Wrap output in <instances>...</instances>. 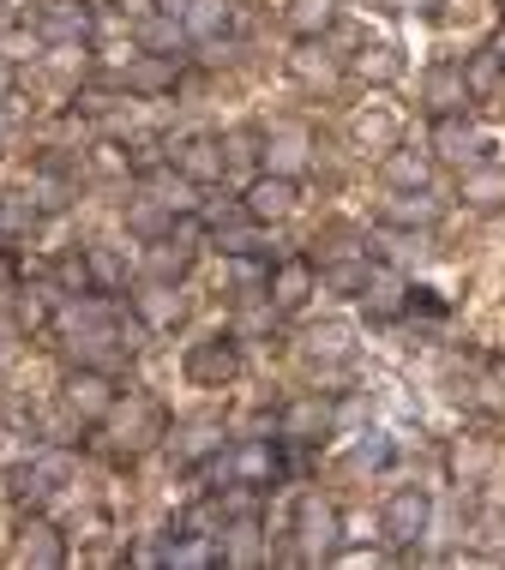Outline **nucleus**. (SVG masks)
I'll return each instance as SVG.
<instances>
[{
	"label": "nucleus",
	"mask_w": 505,
	"mask_h": 570,
	"mask_svg": "<svg viewBox=\"0 0 505 570\" xmlns=\"http://www.w3.org/2000/svg\"><path fill=\"white\" fill-rule=\"evenodd\" d=\"M421 102H427V115H469L476 90H469L464 67L439 60V67H427V79H421Z\"/></svg>",
	"instance_id": "18"
},
{
	"label": "nucleus",
	"mask_w": 505,
	"mask_h": 570,
	"mask_svg": "<svg viewBox=\"0 0 505 570\" xmlns=\"http://www.w3.org/2000/svg\"><path fill=\"white\" fill-rule=\"evenodd\" d=\"M103 426H109L115 456H139V451H150L157 439H168V414H163L157 396H127V403H115Z\"/></svg>",
	"instance_id": "3"
},
{
	"label": "nucleus",
	"mask_w": 505,
	"mask_h": 570,
	"mask_svg": "<svg viewBox=\"0 0 505 570\" xmlns=\"http://www.w3.org/2000/svg\"><path fill=\"white\" fill-rule=\"evenodd\" d=\"M163 564H168V570H205V564H223V552H217V534L181 529L175 541L163 547Z\"/></svg>",
	"instance_id": "28"
},
{
	"label": "nucleus",
	"mask_w": 505,
	"mask_h": 570,
	"mask_svg": "<svg viewBox=\"0 0 505 570\" xmlns=\"http://www.w3.org/2000/svg\"><path fill=\"white\" fill-rule=\"evenodd\" d=\"M181 7H187V0H157V12H168V19H181Z\"/></svg>",
	"instance_id": "47"
},
{
	"label": "nucleus",
	"mask_w": 505,
	"mask_h": 570,
	"mask_svg": "<svg viewBox=\"0 0 505 570\" xmlns=\"http://www.w3.org/2000/svg\"><path fill=\"white\" fill-rule=\"evenodd\" d=\"M85 55H90L85 37H79V42H55V49H49V67L60 72V79H72V72H85Z\"/></svg>",
	"instance_id": "41"
},
{
	"label": "nucleus",
	"mask_w": 505,
	"mask_h": 570,
	"mask_svg": "<svg viewBox=\"0 0 505 570\" xmlns=\"http://www.w3.org/2000/svg\"><path fill=\"white\" fill-rule=\"evenodd\" d=\"M289 547H295L301 564H331L343 552V517H337V504L308 492L295 504V522H289Z\"/></svg>",
	"instance_id": "1"
},
{
	"label": "nucleus",
	"mask_w": 505,
	"mask_h": 570,
	"mask_svg": "<svg viewBox=\"0 0 505 570\" xmlns=\"http://www.w3.org/2000/svg\"><path fill=\"white\" fill-rule=\"evenodd\" d=\"M217 552H223L229 570H253V564L271 559V552H265V529L253 522V511H241V517L223 522V529H217Z\"/></svg>",
	"instance_id": "17"
},
{
	"label": "nucleus",
	"mask_w": 505,
	"mask_h": 570,
	"mask_svg": "<svg viewBox=\"0 0 505 570\" xmlns=\"http://www.w3.org/2000/svg\"><path fill=\"white\" fill-rule=\"evenodd\" d=\"M37 198H25V193H12V198H0V246L7 240H25L30 228H37Z\"/></svg>",
	"instance_id": "35"
},
{
	"label": "nucleus",
	"mask_w": 505,
	"mask_h": 570,
	"mask_svg": "<svg viewBox=\"0 0 505 570\" xmlns=\"http://www.w3.org/2000/svg\"><path fill=\"white\" fill-rule=\"evenodd\" d=\"M12 246H0V295H19V283H12V276H19V271H12Z\"/></svg>",
	"instance_id": "45"
},
{
	"label": "nucleus",
	"mask_w": 505,
	"mask_h": 570,
	"mask_svg": "<svg viewBox=\"0 0 505 570\" xmlns=\"http://www.w3.org/2000/svg\"><path fill=\"white\" fill-rule=\"evenodd\" d=\"M217 469L235 487H278L283 481V456H278V444H271V439H241L235 451L217 456Z\"/></svg>",
	"instance_id": "12"
},
{
	"label": "nucleus",
	"mask_w": 505,
	"mask_h": 570,
	"mask_svg": "<svg viewBox=\"0 0 505 570\" xmlns=\"http://www.w3.org/2000/svg\"><path fill=\"white\" fill-rule=\"evenodd\" d=\"M133 318H139L145 331H175L181 318H187V301H181V283H163V276H145V283L133 288Z\"/></svg>",
	"instance_id": "14"
},
{
	"label": "nucleus",
	"mask_w": 505,
	"mask_h": 570,
	"mask_svg": "<svg viewBox=\"0 0 505 570\" xmlns=\"http://www.w3.org/2000/svg\"><path fill=\"white\" fill-rule=\"evenodd\" d=\"M379 180H386L391 193H416L434 180V150H404V145H391L386 157H379Z\"/></svg>",
	"instance_id": "24"
},
{
	"label": "nucleus",
	"mask_w": 505,
	"mask_h": 570,
	"mask_svg": "<svg viewBox=\"0 0 505 570\" xmlns=\"http://www.w3.org/2000/svg\"><path fill=\"white\" fill-rule=\"evenodd\" d=\"M181 373H187V384H198V391H223V384H235V373H241L235 336H205V343H193L187 354H181Z\"/></svg>",
	"instance_id": "6"
},
{
	"label": "nucleus",
	"mask_w": 505,
	"mask_h": 570,
	"mask_svg": "<svg viewBox=\"0 0 505 570\" xmlns=\"http://www.w3.org/2000/svg\"><path fill=\"white\" fill-rule=\"evenodd\" d=\"M427 522H434V499H427L421 487H397L386 499V511H379V534H386L391 547H416L427 534Z\"/></svg>",
	"instance_id": "8"
},
{
	"label": "nucleus",
	"mask_w": 505,
	"mask_h": 570,
	"mask_svg": "<svg viewBox=\"0 0 505 570\" xmlns=\"http://www.w3.org/2000/svg\"><path fill=\"white\" fill-rule=\"evenodd\" d=\"M349 145H356V150H379V157H386L391 145H404V120H397L386 102H367V109L349 115Z\"/></svg>",
	"instance_id": "20"
},
{
	"label": "nucleus",
	"mask_w": 505,
	"mask_h": 570,
	"mask_svg": "<svg viewBox=\"0 0 505 570\" xmlns=\"http://www.w3.org/2000/svg\"><path fill=\"white\" fill-rule=\"evenodd\" d=\"M168 451H175L181 469H198V462H217V456H223V426L193 421V426H181V433L168 439Z\"/></svg>",
	"instance_id": "27"
},
{
	"label": "nucleus",
	"mask_w": 505,
	"mask_h": 570,
	"mask_svg": "<svg viewBox=\"0 0 505 570\" xmlns=\"http://www.w3.org/2000/svg\"><path fill=\"white\" fill-rule=\"evenodd\" d=\"M326 433H331V403H326V396H295V403H283L278 439H289V444H319Z\"/></svg>",
	"instance_id": "19"
},
{
	"label": "nucleus",
	"mask_w": 505,
	"mask_h": 570,
	"mask_svg": "<svg viewBox=\"0 0 505 570\" xmlns=\"http://www.w3.org/2000/svg\"><path fill=\"white\" fill-rule=\"evenodd\" d=\"M295 198H301V187L289 175H271V168H259L247 187H241V205H247L253 223H283L295 210Z\"/></svg>",
	"instance_id": "15"
},
{
	"label": "nucleus",
	"mask_w": 505,
	"mask_h": 570,
	"mask_svg": "<svg viewBox=\"0 0 505 570\" xmlns=\"http://www.w3.org/2000/svg\"><path fill=\"white\" fill-rule=\"evenodd\" d=\"M85 276H90V295H127V258L115 246H85Z\"/></svg>",
	"instance_id": "29"
},
{
	"label": "nucleus",
	"mask_w": 505,
	"mask_h": 570,
	"mask_svg": "<svg viewBox=\"0 0 505 570\" xmlns=\"http://www.w3.org/2000/svg\"><path fill=\"white\" fill-rule=\"evenodd\" d=\"M198 223H205L211 235H223V228H241V223H253V217H247V205H241V198H205V205H198Z\"/></svg>",
	"instance_id": "36"
},
{
	"label": "nucleus",
	"mask_w": 505,
	"mask_h": 570,
	"mask_svg": "<svg viewBox=\"0 0 505 570\" xmlns=\"http://www.w3.org/2000/svg\"><path fill=\"white\" fill-rule=\"evenodd\" d=\"M283 24L295 30V37H326V30L337 24V0H289Z\"/></svg>",
	"instance_id": "33"
},
{
	"label": "nucleus",
	"mask_w": 505,
	"mask_h": 570,
	"mask_svg": "<svg viewBox=\"0 0 505 570\" xmlns=\"http://www.w3.org/2000/svg\"><path fill=\"white\" fill-rule=\"evenodd\" d=\"M145 193H157L168 210H175V217H198V205H205V187H198V180H187L181 175L175 163H157V168H145Z\"/></svg>",
	"instance_id": "23"
},
{
	"label": "nucleus",
	"mask_w": 505,
	"mask_h": 570,
	"mask_svg": "<svg viewBox=\"0 0 505 570\" xmlns=\"http://www.w3.org/2000/svg\"><path fill=\"white\" fill-rule=\"evenodd\" d=\"M457 198H464V210H476V217H499L505 210V163L457 168Z\"/></svg>",
	"instance_id": "16"
},
{
	"label": "nucleus",
	"mask_w": 505,
	"mask_h": 570,
	"mask_svg": "<svg viewBox=\"0 0 505 570\" xmlns=\"http://www.w3.org/2000/svg\"><path fill=\"white\" fill-rule=\"evenodd\" d=\"M499 67H505V42H499Z\"/></svg>",
	"instance_id": "48"
},
{
	"label": "nucleus",
	"mask_w": 505,
	"mask_h": 570,
	"mask_svg": "<svg viewBox=\"0 0 505 570\" xmlns=\"http://www.w3.org/2000/svg\"><path fill=\"white\" fill-rule=\"evenodd\" d=\"M349 72H356L361 85H391L397 72H404V60H397V49H386V42H373V49H361L349 60Z\"/></svg>",
	"instance_id": "34"
},
{
	"label": "nucleus",
	"mask_w": 505,
	"mask_h": 570,
	"mask_svg": "<svg viewBox=\"0 0 505 570\" xmlns=\"http://www.w3.org/2000/svg\"><path fill=\"white\" fill-rule=\"evenodd\" d=\"M127 228H133L139 240H163L168 228H175V210H168L157 193L139 187V198H127Z\"/></svg>",
	"instance_id": "30"
},
{
	"label": "nucleus",
	"mask_w": 505,
	"mask_h": 570,
	"mask_svg": "<svg viewBox=\"0 0 505 570\" xmlns=\"http://www.w3.org/2000/svg\"><path fill=\"white\" fill-rule=\"evenodd\" d=\"M7 559L19 570H60V564H67V534H60L49 517H25L19 534H12Z\"/></svg>",
	"instance_id": "10"
},
{
	"label": "nucleus",
	"mask_w": 505,
	"mask_h": 570,
	"mask_svg": "<svg viewBox=\"0 0 505 570\" xmlns=\"http://www.w3.org/2000/svg\"><path fill=\"white\" fill-rule=\"evenodd\" d=\"M259 168L301 180L313 168V132L301 127V120H271V127H259Z\"/></svg>",
	"instance_id": "4"
},
{
	"label": "nucleus",
	"mask_w": 505,
	"mask_h": 570,
	"mask_svg": "<svg viewBox=\"0 0 505 570\" xmlns=\"http://www.w3.org/2000/svg\"><path fill=\"white\" fill-rule=\"evenodd\" d=\"M289 79L308 85V90H331L337 85V60L326 55L319 37H295V55H289Z\"/></svg>",
	"instance_id": "26"
},
{
	"label": "nucleus",
	"mask_w": 505,
	"mask_h": 570,
	"mask_svg": "<svg viewBox=\"0 0 505 570\" xmlns=\"http://www.w3.org/2000/svg\"><path fill=\"white\" fill-rule=\"evenodd\" d=\"M115 403H120V384H115L109 366H85L79 361L67 379H60V409H67L79 426H103Z\"/></svg>",
	"instance_id": "2"
},
{
	"label": "nucleus",
	"mask_w": 505,
	"mask_h": 570,
	"mask_svg": "<svg viewBox=\"0 0 505 570\" xmlns=\"http://www.w3.org/2000/svg\"><path fill=\"white\" fill-rule=\"evenodd\" d=\"M30 7H42V12H49V19H85V0H30Z\"/></svg>",
	"instance_id": "44"
},
{
	"label": "nucleus",
	"mask_w": 505,
	"mask_h": 570,
	"mask_svg": "<svg viewBox=\"0 0 505 570\" xmlns=\"http://www.w3.org/2000/svg\"><path fill=\"white\" fill-rule=\"evenodd\" d=\"M464 79H469V90H476V102H482L487 90H494V85L505 79V67H499V49H482V55L464 67Z\"/></svg>",
	"instance_id": "40"
},
{
	"label": "nucleus",
	"mask_w": 505,
	"mask_h": 570,
	"mask_svg": "<svg viewBox=\"0 0 505 570\" xmlns=\"http://www.w3.org/2000/svg\"><path fill=\"white\" fill-rule=\"evenodd\" d=\"M49 42H42V30H30V24H7L0 30V55L7 60H37Z\"/></svg>",
	"instance_id": "38"
},
{
	"label": "nucleus",
	"mask_w": 505,
	"mask_h": 570,
	"mask_svg": "<svg viewBox=\"0 0 505 570\" xmlns=\"http://www.w3.org/2000/svg\"><path fill=\"white\" fill-rule=\"evenodd\" d=\"M181 30H187L193 42H211L229 30V0H187L181 7Z\"/></svg>",
	"instance_id": "32"
},
{
	"label": "nucleus",
	"mask_w": 505,
	"mask_h": 570,
	"mask_svg": "<svg viewBox=\"0 0 505 570\" xmlns=\"http://www.w3.org/2000/svg\"><path fill=\"white\" fill-rule=\"evenodd\" d=\"M67 481H72V456L60 451V444H42L37 456H25L19 469L7 474V492H12L19 504H42L49 492H60Z\"/></svg>",
	"instance_id": "5"
},
{
	"label": "nucleus",
	"mask_w": 505,
	"mask_h": 570,
	"mask_svg": "<svg viewBox=\"0 0 505 570\" xmlns=\"http://www.w3.org/2000/svg\"><path fill=\"white\" fill-rule=\"evenodd\" d=\"M193 271V228H168L163 240H145V276L181 283Z\"/></svg>",
	"instance_id": "22"
},
{
	"label": "nucleus",
	"mask_w": 505,
	"mask_h": 570,
	"mask_svg": "<svg viewBox=\"0 0 505 570\" xmlns=\"http://www.w3.org/2000/svg\"><path fill=\"white\" fill-rule=\"evenodd\" d=\"M12 85H19V60H7V55H0V102L12 97Z\"/></svg>",
	"instance_id": "46"
},
{
	"label": "nucleus",
	"mask_w": 505,
	"mask_h": 570,
	"mask_svg": "<svg viewBox=\"0 0 505 570\" xmlns=\"http://www.w3.org/2000/svg\"><path fill=\"white\" fill-rule=\"evenodd\" d=\"M439 217H446V205H439L427 187L416 193H391L386 205H379V223H391V228H434Z\"/></svg>",
	"instance_id": "25"
},
{
	"label": "nucleus",
	"mask_w": 505,
	"mask_h": 570,
	"mask_svg": "<svg viewBox=\"0 0 505 570\" xmlns=\"http://www.w3.org/2000/svg\"><path fill=\"white\" fill-rule=\"evenodd\" d=\"M427 150H434L439 163L464 168V163H476L482 138H476V127H469L464 115H434V132H427Z\"/></svg>",
	"instance_id": "21"
},
{
	"label": "nucleus",
	"mask_w": 505,
	"mask_h": 570,
	"mask_svg": "<svg viewBox=\"0 0 505 570\" xmlns=\"http://www.w3.org/2000/svg\"><path fill=\"white\" fill-rule=\"evenodd\" d=\"M259 163V127H235L223 132V168L235 175V168H253Z\"/></svg>",
	"instance_id": "37"
},
{
	"label": "nucleus",
	"mask_w": 505,
	"mask_h": 570,
	"mask_svg": "<svg viewBox=\"0 0 505 570\" xmlns=\"http://www.w3.org/2000/svg\"><path fill=\"white\" fill-rule=\"evenodd\" d=\"M361 306H367V318H373V325H391V318H404L409 313V276L397 271V265H367V276H361V295H356Z\"/></svg>",
	"instance_id": "9"
},
{
	"label": "nucleus",
	"mask_w": 505,
	"mask_h": 570,
	"mask_svg": "<svg viewBox=\"0 0 505 570\" xmlns=\"http://www.w3.org/2000/svg\"><path fill=\"white\" fill-rule=\"evenodd\" d=\"M127 564L157 570V564H163V547H157V541H133V547H127Z\"/></svg>",
	"instance_id": "42"
},
{
	"label": "nucleus",
	"mask_w": 505,
	"mask_h": 570,
	"mask_svg": "<svg viewBox=\"0 0 505 570\" xmlns=\"http://www.w3.org/2000/svg\"><path fill=\"white\" fill-rule=\"evenodd\" d=\"M361 276H367V258H343V265H319V283L331 295H361Z\"/></svg>",
	"instance_id": "39"
},
{
	"label": "nucleus",
	"mask_w": 505,
	"mask_h": 570,
	"mask_svg": "<svg viewBox=\"0 0 505 570\" xmlns=\"http://www.w3.org/2000/svg\"><path fill=\"white\" fill-rule=\"evenodd\" d=\"M163 163H175L187 180H198V187H211V180H223V138L217 132H181L163 145Z\"/></svg>",
	"instance_id": "11"
},
{
	"label": "nucleus",
	"mask_w": 505,
	"mask_h": 570,
	"mask_svg": "<svg viewBox=\"0 0 505 570\" xmlns=\"http://www.w3.org/2000/svg\"><path fill=\"white\" fill-rule=\"evenodd\" d=\"M313 288H319V271H313V258L289 253V258H278V265H271L265 301H271V313H301Z\"/></svg>",
	"instance_id": "13"
},
{
	"label": "nucleus",
	"mask_w": 505,
	"mask_h": 570,
	"mask_svg": "<svg viewBox=\"0 0 505 570\" xmlns=\"http://www.w3.org/2000/svg\"><path fill=\"white\" fill-rule=\"evenodd\" d=\"M115 12H120L127 24H145L150 12H157V0H115Z\"/></svg>",
	"instance_id": "43"
},
{
	"label": "nucleus",
	"mask_w": 505,
	"mask_h": 570,
	"mask_svg": "<svg viewBox=\"0 0 505 570\" xmlns=\"http://www.w3.org/2000/svg\"><path fill=\"white\" fill-rule=\"evenodd\" d=\"M115 90H127V97H163V90L181 85V55H127L120 67L109 72Z\"/></svg>",
	"instance_id": "7"
},
{
	"label": "nucleus",
	"mask_w": 505,
	"mask_h": 570,
	"mask_svg": "<svg viewBox=\"0 0 505 570\" xmlns=\"http://www.w3.org/2000/svg\"><path fill=\"white\" fill-rule=\"evenodd\" d=\"M356 354V331L349 325H313L308 331V361L313 366H343Z\"/></svg>",
	"instance_id": "31"
}]
</instances>
